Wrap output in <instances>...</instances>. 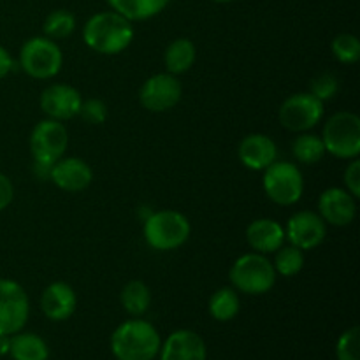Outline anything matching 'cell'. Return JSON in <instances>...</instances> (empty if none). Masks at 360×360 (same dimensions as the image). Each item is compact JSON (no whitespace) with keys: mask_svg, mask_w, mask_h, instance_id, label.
<instances>
[{"mask_svg":"<svg viewBox=\"0 0 360 360\" xmlns=\"http://www.w3.org/2000/svg\"><path fill=\"white\" fill-rule=\"evenodd\" d=\"M83 39L90 49L101 55H118L134 41L132 21L116 11H102L88 18L83 27Z\"/></svg>","mask_w":360,"mask_h":360,"instance_id":"6da1fadb","label":"cell"},{"mask_svg":"<svg viewBox=\"0 0 360 360\" xmlns=\"http://www.w3.org/2000/svg\"><path fill=\"white\" fill-rule=\"evenodd\" d=\"M160 347L158 330L139 316L120 323L111 336V352L116 360H153Z\"/></svg>","mask_w":360,"mask_h":360,"instance_id":"7a4b0ae2","label":"cell"},{"mask_svg":"<svg viewBox=\"0 0 360 360\" xmlns=\"http://www.w3.org/2000/svg\"><path fill=\"white\" fill-rule=\"evenodd\" d=\"M234 290L248 295H264L276 283V271L273 262L262 253H246L241 255L229 271Z\"/></svg>","mask_w":360,"mask_h":360,"instance_id":"3957f363","label":"cell"},{"mask_svg":"<svg viewBox=\"0 0 360 360\" xmlns=\"http://www.w3.org/2000/svg\"><path fill=\"white\" fill-rule=\"evenodd\" d=\"M192 232L188 218L174 210H162L144 221L143 234L148 245L158 252H171L185 245Z\"/></svg>","mask_w":360,"mask_h":360,"instance_id":"277c9868","label":"cell"},{"mask_svg":"<svg viewBox=\"0 0 360 360\" xmlns=\"http://www.w3.org/2000/svg\"><path fill=\"white\" fill-rule=\"evenodd\" d=\"M327 153L343 160H354L360 155V118L352 111H341L327 120L322 132Z\"/></svg>","mask_w":360,"mask_h":360,"instance_id":"5b68a950","label":"cell"},{"mask_svg":"<svg viewBox=\"0 0 360 360\" xmlns=\"http://www.w3.org/2000/svg\"><path fill=\"white\" fill-rule=\"evenodd\" d=\"M264 192L278 206H294L304 192V178L297 165L274 160L264 169Z\"/></svg>","mask_w":360,"mask_h":360,"instance_id":"8992f818","label":"cell"},{"mask_svg":"<svg viewBox=\"0 0 360 360\" xmlns=\"http://www.w3.org/2000/svg\"><path fill=\"white\" fill-rule=\"evenodd\" d=\"M63 63L62 49L49 37H30L20 49V67L34 79H51Z\"/></svg>","mask_w":360,"mask_h":360,"instance_id":"52a82bcc","label":"cell"},{"mask_svg":"<svg viewBox=\"0 0 360 360\" xmlns=\"http://www.w3.org/2000/svg\"><path fill=\"white\" fill-rule=\"evenodd\" d=\"M69 146V132L63 122L56 120H42L32 129L30 151L35 164L53 167L56 160L63 157Z\"/></svg>","mask_w":360,"mask_h":360,"instance_id":"ba28073f","label":"cell"},{"mask_svg":"<svg viewBox=\"0 0 360 360\" xmlns=\"http://www.w3.org/2000/svg\"><path fill=\"white\" fill-rule=\"evenodd\" d=\"M30 316V301L18 281L0 280V334L13 336L23 330Z\"/></svg>","mask_w":360,"mask_h":360,"instance_id":"9c48e42d","label":"cell"},{"mask_svg":"<svg viewBox=\"0 0 360 360\" xmlns=\"http://www.w3.org/2000/svg\"><path fill=\"white\" fill-rule=\"evenodd\" d=\"M323 116V102L319 101L309 91L306 94H294L285 98L280 105L278 118L280 123L290 132H306L320 123Z\"/></svg>","mask_w":360,"mask_h":360,"instance_id":"30bf717a","label":"cell"},{"mask_svg":"<svg viewBox=\"0 0 360 360\" xmlns=\"http://www.w3.org/2000/svg\"><path fill=\"white\" fill-rule=\"evenodd\" d=\"M181 95L183 88L178 77L169 72H160L144 81L139 90V101L148 111L165 112L178 105Z\"/></svg>","mask_w":360,"mask_h":360,"instance_id":"8fae6325","label":"cell"},{"mask_svg":"<svg viewBox=\"0 0 360 360\" xmlns=\"http://www.w3.org/2000/svg\"><path fill=\"white\" fill-rule=\"evenodd\" d=\"M327 236V224L315 211H297L292 214L285 227V239H288L292 246L302 250H313L322 245Z\"/></svg>","mask_w":360,"mask_h":360,"instance_id":"7c38bea8","label":"cell"},{"mask_svg":"<svg viewBox=\"0 0 360 360\" xmlns=\"http://www.w3.org/2000/svg\"><path fill=\"white\" fill-rule=\"evenodd\" d=\"M81 102H83L81 94L70 84H51L41 94L42 112L56 122L76 118L79 115Z\"/></svg>","mask_w":360,"mask_h":360,"instance_id":"4fadbf2b","label":"cell"},{"mask_svg":"<svg viewBox=\"0 0 360 360\" xmlns=\"http://www.w3.org/2000/svg\"><path fill=\"white\" fill-rule=\"evenodd\" d=\"M319 214L326 224L334 227H347L357 214L355 197L348 190L338 186L323 190L319 199Z\"/></svg>","mask_w":360,"mask_h":360,"instance_id":"5bb4252c","label":"cell"},{"mask_svg":"<svg viewBox=\"0 0 360 360\" xmlns=\"http://www.w3.org/2000/svg\"><path fill=\"white\" fill-rule=\"evenodd\" d=\"M49 179L65 192H81L94 181V171L84 160L77 157L60 158L53 164Z\"/></svg>","mask_w":360,"mask_h":360,"instance_id":"9a60e30c","label":"cell"},{"mask_svg":"<svg viewBox=\"0 0 360 360\" xmlns=\"http://www.w3.org/2000/svg\"><path fill=\"white\" fill-rule=\"evenodd\" d=\"M160 360H207L202 338L188 329L174 330L160 347Z\"/></svg>","mask_w":360,"mask_h":360,"instance_id":"2e32d148","label":"cell"},{"mask_svg":"<svg viewBox=\"0 0 360 360\" xmlns=\"http://www.w3.org/2000/svg\"><path fill=\"white\" fill-rule=\"evenodd\" d=\"M238 157L246 169L264 171L278 158V146L266 134H250L239 143Z\"/></svg>","mask_w":360,"mask_h":360,"instance_id":"e0dca14e","label":"cell"},{"mask_svg":"<svg viewBox=\"0 0 360 360\" xmlns=\"http://www.w3.org/2000/svg\"><path fill=\"white\" fill-rule=\"evenodd\" d=\"M77 308L76 292L63 281L48 285L41 295V309L46 319L53 322H63L70 319Z\"/></svg>","mask_w":360,"mask_h":360,"instance_id":"ac0fdd59","label":"cell"},{"mask_svg":"<svg viewBox=\"0 0 360 360\" xmlns=\"http://www.w3.org/2000/svg\"><path fill=\"white\" fill-rule=\"evenodd\" d=\"M246 241L252 246L253 252L262 253V255L274 253L283 246L285 229L271 218H259V220H253L246 229Z\"/></svg>","mask_w":360,"mask_h":360,"instance_id":"d6986e66","label":"cell"},{"mask_svg":"<svg viewBox=\"0 0 360 360\" xmlns=\"http://www.w3.org/2000/svg\"><path fill=\"white\" fill-rule=\"evenodd\" d=\"M195 44H193L190 39H174L164 53L165 69H167V72L172 74V76H179V74L188 72L193 67V63H195Z\"/></svg>","mask_w":360,"mask_h":360,"instance_id":"ffe728a7","label":"cell"},{"mask_svg":"<svg viewBox=\"0 0 360 360\" xmlns=\"http://www.w3.org/2000/svg\"><path fill=\"white\" fill-rule=\"evenodd\" d=\"M9 355L13 360H48L49 348L37 334L20 330L11 336Z\"/></svg>","mask_w":360,"mask_h":360,"instance_id":"44dd1931","label":"cell"},{"mask_svg":"<svg viewBox=\"0 0 360 360\" xmlns=\"http://www.w3.org/2000/svg\"><path fill=\"white\" fill-rule=\"evenodd\" d=\"M108 4L129 21H144L160 14L169 0H108Z\"/></svg>","mask_w":360,"mask_h":360,"instance_id":"7402d4cb","label":"cell"},{"mask_svg":"<svg viewBox=\"0 0 360 360\" xmlns=\"http://www.w3.org/2000/svg\"><path fill=\"white\" fill-rule=\"evenodd\" d=\"M120 301H122L123 309H125L129 315H132L134 319L143 316L144 313L150 309V304H151L150 287L141 280L129 281V283L123 287L122 295H120Z\"/></svg>","mask_w":360,"mask_h":360,"instance_id":"603a6c76","label":"cell"},{"mask_svg":"<svg viewBox=\"0 0 360 360\" xmlns=\"http://www.w3.org/2000/svg\"><path fill=\"white\" fill-rule=\"evenodd\" d=\"M292 153L299 164L313 165L322 160L327 151L322 137L315 136V134L301 132V136L295 137V141L292 143Z\"/></svg>","mask_w":360,"mask_h":360,"instance_id":"cb8c5ba5","label":"cell"},{"mask_svg":"<svg viewBox=\"0 0 360 360\" xmlns=\"http://www.w3.org/2000/svg\"><path fill=\"white\" fill-rule=\"evenodd\" d=\"M239 295L238 290L231 287H224L214 292L210 299V315L218 322H229L239 313Z\"/></svg>","mask_w":360,"mask_h":360,"instance_id":"d4e9b609","label":"cell"},{"mask_svg":"<svg viewBox=\"0 0 360 360\" xmlns=\"http://www.w3.org/2000/svg\"><path fill=\"white\" fill-rule=\"evenodd\" d=\"M273 266L276 274H281L285 278L295 276L304 267V252L292 245L281 246L274 252Z\"/></svg>","mask_w":360,"mask_h":360,"instance_id":"484cf974","label":"cell"},{"mask_svg":"<svg viewBox=\"0 0 360 360\" xmlns=\"http://www.w3.org/2000/svg\"><path fill=\"white\" fill-rule=\"evenodd\" d=\"M42 28H44L46 37L53 39V41L67 39L76 30V18L70 11L56 9L46 16Z\"/></svg>","mask_w":360,"mask_h":360,"instance_id":"4316f807","label":"cell"},{"mask_svg":"<svg viewBox=\"0 0 360 360\" xmlns=\"http://www.w3.org/2000/svg\"><path fill=\"white\" fill-rule=\"evenodd\" d=\"M330 49H333V55L336 56L338 62L345 63V65L357 63L360 58V41L354 34L336 35L333 39Z\"/></svg>","mask_w":360,"mask_h":360,"instance_id":"83f0119b","label":"cell"},{"mask_svg":"<svg viewBox=\"0 0 360 360\" xmlns=\"http://www.w3.org/2000/svg\"><path fill=\"white\" fill-rule=\"evenodd\" d=\"M338 90H340V81H338V77L330 72L319 74L316 77H313L311 84H309V94L315 95V97L322 102L336 97Z\"/></svg>","mask_w":360,"mask_h":360,"instance_id":"f1b7e54d","label":"cell"},{"mask_svg":"<svg viewBox=\"0 0 360 360\" xmlns=\"http://www.w3.org/2000/svg\"><path fill=\"white\" fill-rule=\"evenodd\" d=\"M359 327L345 330L338 340L336 355L338 360H360L359 359Z\"/></svg>","mask_w":360,"mask_h":360,"instance_id":"f546056e","label":"cell"},{"mask_svg":"<svg viewBox=\"0 0 360 360\" xmlns=\"http://www.w3.org/2000/svg\"><path fill=\"white\" fill-rule=\"evenodd\" d=\"M90 125H101L108 118V105L101 101V98H88V101L81 102L79 115Z\"/></svg>","mask_w":360,"mask_h":360,"instance_id":"4dcf8cb0","label":"cell"},{"mask_svg":"<svg viewBox=\"0 0 360 360\" xmlns=\"http://www.w3.org/2000/svg\"><path fill=\"white\" fill-rule=\"evenodd\" d=\"M345 185H347V190L359 199L360 197V160L359 158H354L350 162V165L345 171Z\"/></svg>","mask_w":360,"mask_h":360,"instance_id":"1f68e13d","label":"cell"},{"mask_svg":"<svg viewBox=\"0 0 360 360\" xmlns=\"http://www.w3.org/2000/svg\"><path fill=\"white\" fill-rule=\"evenodd\" d=\"M14 199V186L11 179L4 172H0V211L9 207V204Z\"/></svg>","mask_w":360,"mask_h":360,"instance_id":"d6a6232c","label":"cell"},{"mask_svg":"<svg viewBox=\"0 0 360 360\" xmlns=\"http://www.w3.org/2000/svg\"><path fill=\"white\" fill-rule=\"evenodd\" d=\"M13 67H14L13 56L9 55V51H7L6 48L0 46V79H4V77L13 70Z\"/></svg>","mask_w":360,"mask_h":360,"instance_id":"836d02e7","label":"cell"},{"mask_svg":"<svg viewBox=\"0 0 360 360\" xmlns=\"http://www.w3.org/2000/svg\"><path fill=\"white\" fill-rule=\"evenodd\" d=\"M9 348H11V336L0 334V357L9 355Z\"/></svg>","mask_w":360,"mask_h":360,"instance_id":"e575fe53","label":"cell"},{"mask_svg":"<svg viewBox=\"0 0 360 360\" xmlns=\"http://www.w3.org/2000/svg\"><path fill=\"white\" fill-rule=\"evenodd\" d=\"M217 4H229V2H234V0H213Z\"/></svg>","mask_w":360,"mask_h":360,"instance_id":"d590c367","label":"cell"}]
</instances>
